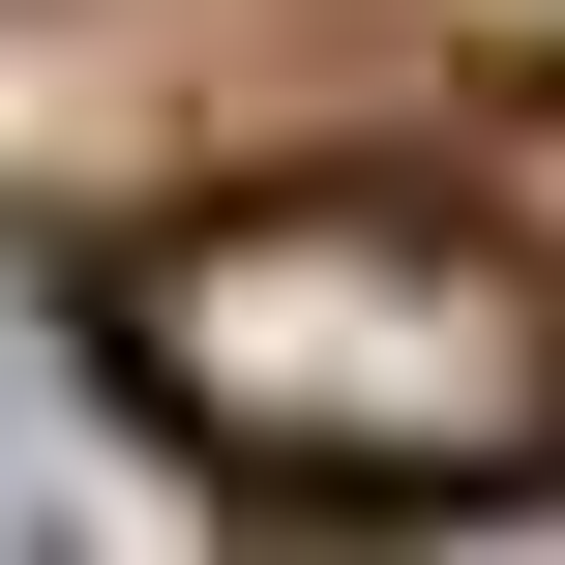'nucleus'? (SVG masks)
I'll use <instances>...</instances> for the list:
<instances>
[{
    "mask_svg": "<svg viewBox=\"0 0 565 565\" xmlns=\"http://www.w3.org/2000/svg\"><path fill=\"white\" fill-rule=\"evenodd\" d=\"M119 358H149V417L238 447V477H507V447H536L507 268H447V238H387V209H238V238H179V268L119 298Z\"/></svg>",
    "mask_w": 565,
    "mask_h": 565,
    "instance_id": "f257e3e1",
    "label": "nucleus"
}]
</instances>
